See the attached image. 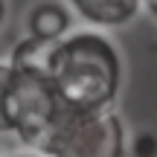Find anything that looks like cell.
<instances>
[{"label": "cell", "mask_w": 157, "mask_h": 157, "mask_svg": "<svg viewBox=\"0 0 157 157\" xmlns=\"http://www.w3.org/2000/svg\"><path fill=\"white\" fill-rule=\"evenodd\" d=\"M52 87L64 108H111L122 84V56L102 29H73L47 58Z\"/></svg>", "instance_id": "obj_1"}, {"label": "cell", "mask_w": 157, "mask_h": 157, "mask_svg": "<svg viewBox=\"0 0 157 157\" xmlns=\"http://www.w3.org/2000/svg\"><path fill=\"white\" fill-rule=\"evenodd\" d=\"M50 47L52 44L23 38L9 52L12 82L6 93V119H9V134L17 137L23 148H41L52 122L64 111L47 70Z\"/></svg>", "instance_id": "obj_2"}, {"label": "cell", "mask_w": 157, "mask_h": 157, "mask_svg": "<svg viewBox=\"0 0 157 157\" xmlns=\"http://www.w3.org/2000/svg\"><path fill=\"white\" fill-rule=\"evenodd\" d=\"M50 157H125L128 134L113 108H64L41 143Z\"/></svg>", "instance_id": "obj_3"}, {"label": "cell", "mask_w": 157, "mask_h": 157, "mask_svg": "<svg viewBox=\"0 0 157 157\" xmlns=\"http://www.w3.org/2000/svg\"><path fill=\"white\" fill-rule=\"evenodd\" d=\"M73 15L90 29H117L137 21L143 12V0H67Z\"/></svg>", "instance_id": "obj_4"}, {"label": "cell", "mask_w": 157, "mask_h": 157, "mask_svg": "<svg viewBox=\"0 0 157 157\" xmlns=\"http://www.w3.org/2000/svg\"><path fill=\"white\" fill-rule=\"evenodd\" d=\"M73 9L58 0H38L26 12V38L56 44L73 32Z\"/></svg>", "instance_id": "obj_5"}, {"label": "cell", "mask_w": 157, "mask_h": 157, "mask_svg": "<svg viewBox=\"0 0 157 157\" xmlns=\"http://www.w3.org/2000/svg\"><path fill=\"white\" fill-rule=\"evenodd\" d=\"M12 82V61L0 58V134H9V119H6V93Z\"/></svg>", "instance_id": "obj_6"}, {"label": "cell", "mask_w": 157, "mask_h": 157, "mask_svg": "<svg viewBox=\"0 0 157 157\" xmlns=\"http://www.w3.org/2000/svg\"><path fill=\"white\" fill-rule=\"evenodd\" d=\"M6 157H50L47 151H41V148H21V151H12Z\"/></svg>", "instance_id": "obj_7"}, {"label": "cell", "mask_w": 157, "mask_h": 157, "mask_svg": "<svg viewBox=\"0 0 157 157\" xmlns=\"http://www.w3.org/2000/svg\"><path fill=\"white\" fill-rule=\"evenodd\" d=\"M143 12H146V15H151L154 21H157V0H143Z\"/></svg>", "instance_id": "obj_8"}, {"label": "cell", "mask_w": 157, "mask_h": 157, "mask_svg": "<svg viewBox=\"0 0 157 157\" xmlns=\"http://www.w3.org/2000/svg\"><path fill=\"white\" fill-rule=\"evenodd\" d=\"M3 21H6V0H0V26H3Z\"/></svg>", "instance_id": "obj_9"}]
</instances>
